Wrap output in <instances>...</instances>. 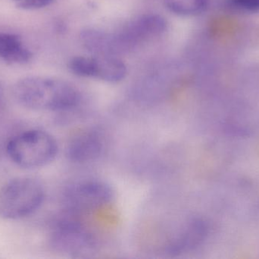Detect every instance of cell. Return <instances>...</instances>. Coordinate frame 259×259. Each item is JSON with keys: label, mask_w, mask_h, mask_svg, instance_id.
<instances>
[{"label": "cell", "mask_w": 259, "mask_h": 259, "mask_svg": "<svg viewBox=\"0 0 259 259\" xmlns=\"http://www.w3.org/2000/svg\"><path fill=\"white\" fill-rule=\"evenodd\" d=\"M14 95L22 106L39 111H67L80 101L78 90L54 78L29 76L17 82Z\"/></svg>", "instance_id": "obj_1"}, {"label": "cell", "mask_w": 259, "mask_h": 259, "mask_svg": "<svg viewBox=\"0 0 259 259\" xmlns=\"http://www.w3.org/2000/svg\"><path fill=\"white\" fill-rule=\"evenodd\" d=\"M45 199V190L39 179L31 176L15 178L0 190V217L19 220L39 209Z\"/></svg>", "instance_id": "obj_2"}, {"label": "cell", "mask_w": 259, "mask_h": 259, "mask_svg": "<svg viewBox=\"0 0 259 259\" xmlns=\"http://www.w3.org/2000/svg\"><path fill=\"white\" fill-rule=\"evenodd\" d=\"M6 151L10 159L18 167L39 168L56 158L58 144L48 132L33 129L13 137L8 142Z\"/></svg>", "instance_id": "obj_3"}, {"label": "cell", "mask_w": 259, "mask_h": 259, "mask_svg": "<svg viewBox=\"0 0 259 259\" xmlns=\"http://www.w3.org/2000/svg\"><path fill=\"white\" fill-rule=\"evenodd\" d=\"M50 243L55 252L71 257L88 256L98 248L97 236L92 231L78 216L66 213L55 224Z\"/></svg>", "instance_id": "obj_4"}, {"label": "cell", "mask_w": 259, "mask_h": 259, "mask_svg": "<svg viewBox=\"0 0 259 259\" xmlns=\"http://www.w3.org/2000/svg\"><path fill=\"white\" fill-rule=\"evenodd\" d=\"M114 198L110 185L98 179H88L73 184L63 195L65 213L78 216L109 205Z\"/></svg>", "instance_id": "obj_5"}, {"label": "cell", "mask_w": 259, "mask_h": 259, "mask_svg": "<svg viewBox=\"0 0 259 259\" xmlns=\"http://www.w3.org/2000/svg\"><path fill=\"white\" fill-rule=\"evenodd\" d=\"M167 28V22L164 17L147 14L131 21L116 33L123 50L127 51L149 38L160 36Z\"/></svg>", "instance_id": "obj_6"}, {"label": "cell", "mask_w": 259, "mask_h": 259, "mask_svg": "<svg viewBox=\"0 0 259 259\" xmlns=\"http://www.w3.org/2000/svg\"><path fill=\"white\" fill-rule=\"evenodd\" d=\"M104 139L96 129H87L71 138L67 147V156L74 163L91 162L103 153Z\"/></svg>", "instance_id": "obj_7"}, {"label": "cell", "mask_w": 259, "mask_h": 259, "mask_svg": "<svg viewBox=\"0 0 259 259\" xmlns=\"http://www.w3.org/2000/svg\"><path fill=\"white\" fill-rule=\"evenodd\" d=\"M205 225L199 220H191L181 227L164 248L167 255L175 256L191 251L203 240Z\"/></svg>", "instance_id": "obj_8"}, {"label": "cell", "mask_w": 259, "mask_h": 259, "mask_svg": "<svg viewBox=\"0 0 259 259\" xmlns=\"http://www.w3.org/2000/svg\"><path fill=\"white\" fill-rule=\"evenodd\" d=\"M80 38L82 45L94 56H117L119 53L114 33L87 28L82 30Z\"/></svg>", "instance_id": "obj_9"}, {"label": "cell", "mask_w": 259, "mask_h": 259, "mask_svg": "<svg viewBox=\"0 0 259 259\" xmlns=\"http://www.w3.org/2000/svg\"><path fill=\"white\" fill-rule=\"evenodd\" d=\"M95 79L109 83H118L125 79L127 68L117 56H94Z\"/></svg>", "instance_id": "obj_10"}, {"label": "cell", "mask_w": 259, "mask_h": 259, "mask_svg": "<svg viewBox=\"0 0 259 259\" xmlns=\"http://www.w3.org/2000/svg\"><path fill=\"white\" fill-rule=\"evenodd\" d=\"M0 58L10 63L24 64L31 59L32 53L19 36L0 33Z\"/></svg>", "instance_id": "obj_11"}, {"label": "cell", "mask_w": 259, "mask_h": 259, "mask_svg": "<svg viewBox=\"0 0 259 259\" xmlns=\"http://www.w3.org/2000/svg\"><path fill=\"white\" fill-rule=\"evenodd\" d=\"M167 9L180 16H193L202 13L208 0H164Z\"/></svg>", "instance_id": "obj_12"}, {"label": "cell", "mask_w": 259, "mask_h": 259, "mask_svg": "<svg viewBox=\"0 0 259 259\" xmlns=\"http://www.w3.org/2000/svg\"><path fill=\"white\" fill-rule=\"evenodd\" d=\"M69 69L75 76L85 79L95 78V63L94 57L75 56L70 60Z\"/></svg>", "instance_id": "obj_13"}, {"label": "cell", "mask_w": 259, "mask_h": 259, "mask_svg": "<svg viewBox=\"0 0 259 259\" xmlns=\"http://www.w3.org/2000/svg\"><path fill=\"white\" fill-rule=\"evenodd\" d=\"M17 8L23 10H36L47 7L55 0H11Z\"/></svg>", "instance_id": "obj_14"}, {"label": "cell", "mask_w": 259, "mask_h": 259, "mask_svg": "<svg viewBox=\"0 0 259 259\" xmlns=\"http://www.w3.org/2000/svg\"><path fill=\"white\" fill-rule=\"evenodd\" d=\"M232 6L244 10H259V0H231Z\"/></svg>", "instance_id": "obj_15"}]
</instances>
